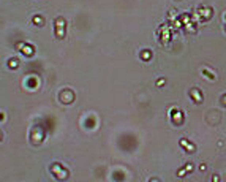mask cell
I'll use <instances>...</instances> for the list:
<instances>
[{"label": "cell", "mask_w": 226, "mask_h": 182, "mask_svg": "<svg viewBox=\"0 0 226 182\" xmlns=\"http://www.w3.org/2000/svg\"><path fill=\"white\" fill-rule=\"evenodd\" d=\"M56 35H57V38L65 37V19L63 18L56 19Z\"/></svg>", "instance_id": "1"}, {"label": "cell", "mask_w": 226, "mask_h": 182, "mask_svg": "<svg viewBox=\"0 0 226 182\" xmlns=\"http://www.w3.org/2000/svg\"><path fill=\"white\" fill-rule=\"evenodd\" d=\"M52 171H54V173H57L59 176V179H63V177H67V173H65V171H62L60 168H59V165H52Z\"/></svg>", "instance_id": "2"}, {"label": "cell", "mask_w": 226, "mask_h": 182, "mask_svg": "<svg viewBox=\"0 0 226 182\" xmlns=\"http://www.w3.org/2000/svg\"><path fill=\"white\" fill-rule=\"evenodd\" d=\"M191 95H193V97H195V101H198V103H199V101H202V95H199V93H198V92H196L195 89L191 90Z\"/></svg>", "instance_id": "3"}, {"label": "cell", "mask_w": 226, "mask_h": 182, "mask_svg": "<svg viewBox=\"0 0 226 182\" xmlns=\"http://www.w3.org/2000/svg\"><path fill=\"white\" fill-rule=\"evenodd\" d=\"M180 144H182V146H184V147H187V149H188V151H190V152H193V151H195V147H193V146H191L190 143H187L185 140H182V141H180Z\"/></svg>", "instance_id": "4"}]
</instances>
